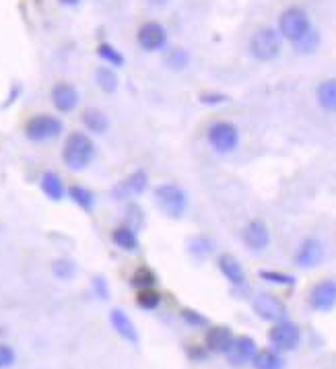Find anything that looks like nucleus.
I'll return each mask as SVG.
<instances>
[{
    "mask_svg": "<svg viewBox=\"0 0 336 369\" xmlns=\"http://www.w3.org/2000/svg\"><path fill=\"white\" fill-rule=\"evenodd\" d=\"M95 157V145L85 132H73L62 149L64 165L73 171H83Z\"/></svg>",
    "mask_w": 336,
    "mask_h": 369,
    "instance_id": "obj_1",
    "label": "nucleus"
},
{
    "mask_svg": "<svg viewBox=\"0 0 336 369\" xmlns=\"http://www.w3.org/2000/svg\"><path fill=\"white\" fill-rule=\"evenodd\" d=\"M250 52L260 62H270L280 54V34L272 27H262L250 42Z\"/></svg>",
    "mask_w": 336,
    "mask_h": 369,
    "instance_id": "obj_2",
    "label": "nucleus"
},
{
    "mask_svg": "<svg viewBox=\"0 0 336 369\" xmlns=\"http://www.w3.org/2000/svg\"><path fill=\"white\" fill-rule=\"evenodd\" d=\"M155 200H157V206L171 219H180L186 213V206H188L186 192L176 184L159 186L155 190Z\"/></svg>",
    "mask_w": 336,
    "mask_h": 369,
    "instance_id": "obj_3",
    "label": "nucleus"
},
{
    "mask_svg": "<svg viewBox=\"0 0 336 369\" xmlns=\"http://www.w3.org/2000/svg\"><path fill=\"white\" fill-rule=\"evenodd\" d=\"M62 132V122L56 116L40 114L27 120L25 124V136L34 143H50Z\"/></svg>",
    "mask_w": 336,
    "mask_h": 369,
    "instance_id": "obj_4",
    "label": "nucleus"
},
{
    "mask_svg": "<svg viewBox=\"0 0 336 369\" xmlns=\"http://www.w3.org/2000/svg\"><path fill=\"white\" fill-rule=\"evenodd\" d=\"M278 29H280V36H283L285 40L297 42V40H301V38L311 29L309 17H307V13H305L303 9L291 7V9H287V11L280 15V19H278Z\"/></svg>",
    "mask_w": 336,
    "mask_h": 369,
    "instance_id": "obj_5",
    "label": "nucleus"
},
{
    "mask_svg": "<svg viewBox=\"0 0 336 369\" xmlns=\"http://www.w3.org/2000/svg\"><path fill=\"white\" fill-rule=\"evenodd\" d=\"M208 143L217 153H231L239 143V132L231 122H215L208 128Z\"/></svg>",
    "mask_w": 336,
    "mask_h": 369,
    "instance_id": "obj_6",
    "label": "nucleus"
},
{
    "mask_svg": "<svg viewBox=\"0 0 336 369\" xmlns=\"http://www.w3.org/2000/svg\"><path fill=\"white\" fill-rule=\"evenodd\" d=\"M136 40L145 52H159L167 44V29L157 21H149V23L141 25Z\"/></svg>",
    "mask_w": 336,
    "mask_h": 369,
    "instance_id": "obj_7",
    "label": "nucleus"
},
{
    "mask_svg": "<svg viewBox=\"0 0 336 369\" xmlns=\"http://www.w3.org/2000/svg\"><path fill=\"white\" fill-rule=\"evenodd\" d=\"M252 307L262 320H268V322H280L287 318V307L270 293H258L252 299Z\"/></svg>",
    "mask_w": 336,
    "mask_h": 369,
    "instance_id": "obj_8",
    "label": "nucleus"
},
{
    "mask_svg": "<svg viewBox=\"0 0 336 369\" xmlns=\"http://www.w3.org/2000/svg\"><path fill=\"white\" fill-rule=\"evenodd\" d=\"M299 336H301V334H299L297 324H293V322H289V320L276 322V324L272 326V330L268 332L270 342H272L274 348H278V350H291V348H295L297 342H299Z\"/></svg>",
    "mask_w": 336,
    "mask_h": 369,
    "instance_id": "obj_9",
    "label": "nucleus"
},
{
    "mask_svg": "<svg viewBox=\"0 0 336 369\" xmlns=\"http://www.w3.org/2000/svg\"><path fill=\"white\" fill-rule=\"evenodd\" d=\"M147 184H149V176L139 169L134 174H130L128 178H124L116 188H114V196L124 200V198H132V196H139L147 190Z\"/></svg>",
    "mask_w": 336,
    "mask_h": 369,
    "instance_id": "obj_10",
    "label": "nucleus"
},
{
    "mask_svg": "<svg viewBox=\"0 0 336 369\" xmlns=\"http://www.w3.org/2000/svg\"><path fill=\"white\" fill-rule=\"evenodd\" d=\"M311 307L317 311H328L336 305V283L334 281H322L313 287L309 295Z\"/></svg>",
    "mask_w": 336,
    "mask_h": 369,
    "instance_id": "obj_11",
    "label": "nucleus"
},
{
    "mask_svg": "<svg viewBox=\"0 0 336 369\" xmlns=\"http://www.w3.org/2000/svg\"><path fill=\"white\" fill-rule=\"evenodd\" d=\"M270 241V233H268V227L264 225V221L260 219H254L245 225L243 229V243L254 250V252H260L268 246Z\"/></svg>",
    "mask_w": 336,
    "mask_h": 369,
    "instance_id": "obj_12",
    "label": "nucleus"
},
{
    "mask_svg": "<svg viewBox=\"0 0 336 369\" xmlns=\"http://www.w3.org/2000/svg\"><path fill=\"white\" fill-rule=\"evenodd\" d=\"M256 342L250 338V336H241V338H233V342H231V346H229V350H227V359H229V363L231 365H245L248 361H252L254 359V355H256Z\"/></svg>",
    "mask_w": 336,
    "mask_h": 369,
    "instance_id": "obj_13",
    "label": "nucleus"
},
{
    "mask_svg": "<svg viewBox=\"0 0 336 369\" xmlns=\"http://www.w3.org/2000/svg\"><path fill=\"white\" fill-rule=\"evenodd\" d=\"M52 102L58 112H73L79 104V91L71 83H56L52 89Z\"/></svg>",
    "mask_w": 336,
    "mask_h": 369,
    "instance_id": "obj_14",
    "label": "nucleus"
},
{
    "mask_svg": "<svg viewBox=\"0 0 336 369\" xmlns=\"http://www.w3.org/2000/svg\"><path fill=\"white\" fill-rule=\"evenodd\" d=\"M322 260H324V246L317 239H305L295 256V262L303 268L317 266Z\"/></svg>",
    "mask_w": 336,
    "mask_h": 369,
    "instance_id": "obj_15",
    "label": "nucleus"
},
{
    "mask_svg": "<svg viewBox=\"0 0 336 369\" xmlns=\"http://www.w3.org/2000/svg\"><path fill=\"white\" fill-rule=\"evenodd\" d=\"M233 342V332L227 326H215L206 334V346L213 353H227Z\"/></svg>",
    "mask_w": 336,
    "mask_h": 369,
    "instance_id": "obj_16",
    "label": "nucleus"
},
{
    "mask_svg": "<svg viewBox=\"0 0 336 369\" xmlns=\"http://www.w3.org/2000/svg\"><path fill=\"white\" fill-rule=\"evenodd\" d=\"M110 322L112 326L116 328V332L124 338V340H130V342H139V332H136V326L132 324V320L122 311V309H114L110 313Z\"/></svg>",
    "mask_w": 336,
    "mask_h": 369,
    "instance_id": "obj_17",
    "label": "nucleus"
},
{
    "mask_svg": "<svg viewBox=\"0 0 336 369\" xmlns=\"http://www.w3.org/2000/svg\"><path fill=\"white\" fill-rule=\"evenodd\" d=\"M219 268H221V272L225 274V278H227L231 285L239 287V285H243V283H245L243 268H241V264H239L233 256L223 254V256L219 258Z\"/></svg>",
    "mask_w": 336,
    "mask_h": 369,
    "instance_id": "obj_18",
    "label": "nucleus"
},
{
    "mask_svg": "<svg viewBox=\"0 0 336 369\" xmlns=\"http://www.w3.org/2000/svg\"><path fill=\"white\" fill-rule=\"evenodd\" d=\"M40 186H42V192H44L50 200L58 202V200L64 198V184H62V178H60L58 174L46 171V174L42 176Z\"/></svg>",
    "mask_w": 336,
    "mask_h": 369,
    "instance_id": "obj_19",
    "label": "nucleus"
},
{
    "mask_svg": "<svg viewBox=\"0 0 336 369\" xmlns=\"http://www.w3.org/2000/svg\"><path fill=\"white\" fill-rule=\"evenodd\" d=\"M81 120H83L85 128H87V130H91L93 134H104V132L108 130V126H110L108 116H106L101 110H95V108L85 110V112H83V116H81Z\"/></svg>",
    "mask_w": 336,
    "mask_h": 369,
    "instance_id": "obj_20",
    "label": "nucleus"
},
{
    "mask_svg": "<svg viewBox=\"0 0 336 369\" xmlns=\"http://www.w3.org/2000/svg\"><path fill=\"white\" fill-rule=\"evenodd\" d=\"M252 361L256 369H285V359L276 350H256Z\"/></svg>",
    "mask_w": 336,
    "mask_h": 369,
    "instance_id": "obj_21",
    "label": "nucleus"
},
{
    "mask_svg": "<svg viewBox=\"0 0 336 369\" xmlns=\"http://www.w3.org/2000/svg\"><path fill=\"white\" fill-rule=\"evenodd\" d=\"M315 95H317V104L324 110L336 112V79H328V81L320 83Z\"/></svg>",
    "mask_w": 336,
    "mask_h": 369,
    "instance_id": "obj_22",
    "label": "nucleus"
},
{
    "mask_svg": "<svg viewBox=\"0 0 336 369\" xmlns=\"http://www.w3.org/2000/svg\"><path fill=\"white\" fill-rule=\"evenodd\" d=\"M112 239H114V243H116L118 248H122V250H126V252L139 248V237H136V233H134L130 227H126V225L114 229Z\"/></svg>",
    "mask_w": 336,
    "mask_h": 369,
    "instance_id": "obj_23",
    "label": "nucleus"
},
{
    "mask_svg": "<svg viewBox=\"0 0 336 369\" xmlns=\"http://www.w3.org/2000/svg\"><path fill=\"white\" fill-rule=\"evenodd\" d=\"M69 196L73 198V202L77 206H81L83 211H91L95 206V196L91 190H87L85 186H71Z\"/></svg>",
    "mask_w": 336,
    "mask_h": 369,
    "instance_id": "obj_24",
    "label": "nucleus"
},
{
    "mask_svg": "<svg viewBox=\"0 0 336 369\" xmlns=\"http://www.w3.org/2000/svg\"><path fill=\"white\" fill-rule=\"evenodd\" d=\"M95 81L101 87V91H106V93H114L118 89V75L112 71V67L110 69H97Z\"/></svg>",
    "mask_w": 336,
    "mask_h": 369,
    "instance_id": "obj_25",
    "label": "nucleus"
},
{
    "mask_svg": "<svg viewBox=\"0 0 336 369\" xmlns=\"http://www.w3.org/2000/svg\"><path fill=\"white\" fill-rule=\"evenodd\" d=\"M317 44H320V36H317V32L309 29L301 40L293 42V48H295L299 54H311V52L317 48Z\"/></svg>",
    "mask_w": 336,
    "mask_h": 369,
    "instance_id": "obj_26",
    "label": "nucleus"
},
{
    "mask_svg": "<svg viewBox=\"0 0 336 369\" xmlns=\"http://www.w3.org/2000/svg\"><path fill=\"white\" fill-rule=\"evenodd\" d=\"M188 62H190V54L184 48H176L165 56V64L171 71H184L188 67Z\"/></svg>",
    "mask_w": 336,
    "mask_h": 369,
    "instance_id": "obj_27",
    "label": "nucleus"
},
{
    "mask_svg": "<svg viewBox=\"0 0 336 369\" xmlns=\"http://www.w3.org/2000/svg\"><path fill=\"white\" fill-rule=\"evenodd\" d=\"M155 281H157L155 272L151 268H147V266L136 268V272L132 274V285L139 287V289H151L155 285Z\"/></svg>",
    "mask_w": 336,
    "mask_h": 369,
    "instance_id": "obj_28",
    "label": "nucleus"
},
{
    "mask_svg": "<svg viewBox=\"0 0 336 369\" xmlns=\"http://www.w3.org/2000/svg\"><path fill=\"white\" fill-rule=\"evenodd\" d=\"M97 54H99V58L106 60L110 67H122V64H124V56H122L114 46H110V44H99Z\"/></svg>",
    "mask_w": 336,
    "mask_h": 369,
    "instance_id": "obj_29",
    "label": "nucleus"
},
{
    "mask_svg": "<svg viewBox=\"0 0 336 369\" xmlns=\"http://www.w3.org/2000/svg\"><path fill=\"white\" fill-rule=\"evenodd\" d=\"M136 301H139V305H141L143 309H155V307L161 303V295H159L153 287H151V289H141Z\"/></svg>",
    "mask_w": 336,
    "mask_h": 369,
    "instance_id": "obj_30",
    "label": "nucleus"
},
{
    "mask_svg": "<svg viewBox=\"0 0 336 369\" xmlns=\"http://www.w3.org/2000/svg\"><path fill=\"white\" fill-rule=\"evenodd\" d=\"M190 252H192L196 258H206V256H211V252H213V243H211V239L198 235V237H194V239L190 241Z\"/></svg>",
    "mask_w": 336,
    "mask_h": 369,
    "instance_id": "obj_31",
    "label": "nucleus"
},
{
    "mask_svg": "<svg viewBox=\"0 0 336 369\" xmlns=\"http://www.w3.org/2000/svg\"><path fill=\"white\" fill-rule=\"evenodd\" d=\"M52 270H54V274H56L58 278H62V281L73 278L75 272H77V268H75V264H73L71 260H56V262L52 264Z\"/></svg>",
    "mask_w": 336,
    "mask_h": 369,
    "instance_id": "obj_32",
    "label": "nucleus"
},
{
    "mask_svg": "<svg viewBox=\"0 0 336 369\" xmlns=\"http://www.w3.org/2000/svg\"><path fill=\"white\" fill-rule=\"evenodd\" d=\"M182 318H184V322L186 324H190V326H206V318L202 316V313H198V311H194V309H182Z\"/></svg>",
    "mask_w": 336,
    "mask_h": 369,
    "instance_id": "obj_33",
    "label": "nucleus"
},
{
    "mask_svg": "<svg viewBox=\"0 0 336 369\" xmlns=\"http://www.w3.org/2000/svg\"><path fill=\"white\" fill-rule=\"evenodd\" d=\"M260 276L264 281H270V283H276V285H293L295 278L289 276V274H280V272H260Z\"/></svg>",
    "mask_w": 336,
    "mask_h": 369,
    "instance_id": "obj_34",
    "label": "nucleus"
},
{
    "mask_svg": "<svg viewBox=\"0 0 336 369\" xmlns=\"http://www.w3.org/2000/svg\"><path fill=\"white\" fill-rule=\"evenodd\" d=\"M15 363V350L7 344H0V369Z\"/></svg>",
    "mask_w": 336,
    "mask_h": 369,
    "instance_id": "obj_35",
    "label": "nucleus"
},
{
    "mask_svg": "<svg viewBox=\"0 0 336 369\" xmlns=\"http://www.w3.org/2000/svg\"><path fill=\"white\" fill-rule=\"evenodd\" d=\"M93 285H95V291L99 293V297H101V299H108V295H110V293H108L106 281H104L101 276H95V278H93Z\"/></svg>",
    "mask_w": 336,
    "mask_h": 369,
    "instance_id": "obj_36",
    "label": "nucleus"
},
{
    "mask_svg": "<svg viewBox=\"0 0 336 369\" xmlns=\"http://www.w3.org/2000/svg\"><path fill=\"white\" fill-rule=\"evenodd\" d=\"M202 102L206 104V106H217V104H221V102H225V97L223 95H202Z\"/></svg>",
    "mask_w": 336,
    "mask_h": 369,
    "instance_id": "obj_37",
    "label": "nucleus"
},
{
    "mask_svg": "<svg viewBox=\"0 0 336 369\" xmlns=\"http://www.w3.org/2000/svg\"><path fill=\"white\" fill-rule=\"evenodd\" d=\"M147 3H149L151 7H165L169 0H147Z\"/></svg>",
    "mask_w": 336,
    "mask_h": 369,
    "instance_id": "obj_38",
    "label": "nucleus"
},
{
    "mask_svg": "<svg viewBox=\"0 0 336 369\" xmlns=\"http://www.w3.org/2000/svg\"><path fill=\"white\" fill-rule=\"evenodd\" d=\"M60 3H64V5H77L79 0H60Z\"/></svg>",
    "mask_w": 336,
    "mask_h": 369,
    "instance_id": "obj_39",
    "label": "nucleus"
}]
</instances>
